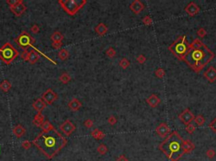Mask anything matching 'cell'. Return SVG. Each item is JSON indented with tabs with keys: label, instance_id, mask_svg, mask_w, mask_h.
I'll use <instances>...</instances> for the list:
<instances>
[{
	"label": "cell",
	"instance_id": "1",
	"mask_svg": "<svg viewBox=\"0 0 216 161\" xmlns=\"http://www.w3.org/2000/svg\"><path fill=\"white\" fill-rule=\"evenodd\" d=\"M215 54L201 41L196 38L190 44V48L186 54L183 61L195 72H200L213 59Z\"/></svg>",
	"mask_w": 216,
	"mask_h": 161
},
{
	"label": "cell",
	"instance_id": "2",
	"mask_svg": "<svg viewBox=\"0 0 216 161\" xmlns=\"http://www.w3.org/2000/svg\"><path fill=\"white\" fill-rule=\"evenodd\" d=\"M33 144L48 159H52L67 144V139L54 129L49 132L41 133L33 140Z\"/></svg>",
	"mask_w": 216,
	"mask_h": 161
},
{
	"label": "cell",
	"instance_id": "3",
	"mask_svg": "<svg viewBox=\"0 0 216 161\" xmlns=\"http://www.w3.org/2000/svg\"><path fill=\"white\" fill-rule=\"evenodd\" d=\"M182 138L175 130L160 144L159 149L170 161H178L185 154L182 150Z\"/></svg>",
	"mask_w": 216,
	"mask_h": 161
},
{
	"label": "cell",
	"instance_id": "4",
	"mask_svg": "<svg viewBox=\"0 0 216 161\" xmlns=\"http://www.w3.org/2000/svg\"><path fill=\"white\" fill-rule=\"evenodd\" d=\"M189 48L190 44L188 43L186 37L185 35H181L168 47V50L179 60H183Z\"/></svg>",
	"mask_w": 216,
	"mask_h": 161
},
{
	"label": "cell",
	"instance_id": "5",
	"mask_svg": "<svg viewBox=\"0 0 216 161\" xmlns=\"http://www.w3.org/2000/svg\"><path fill=\"white\" fill-rule=\"evenodd\" d=\"M86 0H59L58 3L61 5L62 9L69 15H74L77 12L81 9L85 4Z\"/></svg>",
	"mask_w": 216,
	"mask_h": 161
},
{
	"label": "cell",
	"instance_id": "6",
	"mask_svg": "<svg viewBox=\"0 0 216 161\" xmlns=\"http://www.w3.org/2000/svg\"><path fill=\"white\" fill-rule=\"evenodd\" d=\"M19 56V52L9 42L5 43L0 48V59L3 62L9 65Z\"/></svg>",
	"mask_w": 216,
	"mask_h": 161
},
{
	"label": "cell",
	"instance_id": "7",
	"mask_svg": "<svg viewBox=\"0 0 216 161\" xmlns=\"http://www.w3.org/2000/svg\"><path fill=\"white\" fill-rule=\"evenodd\" d=\"M15 42L23 50H27L29 47H33L36 40L27 32L24 31L16 38Z\"/></svg>",
	"mask_w": 216,
	"mask_h": 161
},
{
	"label": "cell",
	"instance_id": "8",
	"mask_svg": "<svg viewBox=\"0 0 216 161\" xmlns=\"http://www.w3.org/2000/svg\"><path fill=\"white\" fill-rule=\"evenodd\" d=\"M178 118L180 119V121L182 123H184L186 126V125L190 124L193 121H194L195 117H194V114L191 112V110L188 109V108H186L182 113H181L179 114Z\"/></svg>",
	"mask_w": 216,
	"mask_h": 161
},
{
	"label": "cell",
	"instance_id": "9",
	"mask_svg": "<svg viewBox=\"0 0 216 161\" xmlns=\"http://www.w3.org/2000/svg\"><path fill=\"white\" fill-rule=\"evenodd\" d=\"M42 99L46 104L51 105V104H52L58 99V94L56 92H54L53 90H52L51 88H49V89H47L46 91L42 94Z\"/></svg>",
	"mask_w": 216,
	"mask_h": 161
},
{
	"label": "cell",
	"instance_id": "10",
	"mask_svg": "<svg viewBox=\"0 0 216 161\" xmlns=\"http://www.w3.org/2000/svg\"><path fill=\"white\" fill-rule=\"evenodd\" d=\"M60 130L66 136H69L75 130V126L70 120H66L60 126Z\"/></svg>",
	"mask_w": 216,
	"mask_h": 161
},
{
	"label": "cell",
	"instance_id": "11",
	"mask_svg": "<svg viewBox=\"0 0 216 161\" xmlns=\"http://www.w3.org/2000/svg\"><path fill=\"white\" fill-rule=\"evenodd\" d=\"M155 132L160 138H166L170 134V129L166 123H161L155 129Z\"/></svg>",
	"mask_w": 216,
	"mask_h": 161
},
{
	"label": "cell",
	"instance_id": "12",
	"mask_svg": "<svg viewBox=\"0 0 216 161\" xmlns=\"http://www.w3.org/2000/svg\"><path fill=\"white\" fill-rule=\"evenodd\" d=\"M9 9H10V10H11V12L14 14L16 16H20V15H22L25 12V10H26V6L25 5V3H23V1L22 0H19V3H17L16 5L15 6H13V7H9Z\"/></svg>",
	"mask_w": 216,
	"mask_h": 161
},
{
	"label": "cell",
	"instance_id": "13",
	"mask_svg": "<svg viewBox=\"0 0 216 161\" xmlns=\"http://www.w3.org/2000/svg\"><path fill=\"white\" fill-rule=\"evenodd\" d=\"M185 12L189 16H195L200 12V8L194 2H190L185 7Z\"/></svg>",
	"mask_w": 216,
	"mask_h": 161
},
{
	"label": "cell",
	"instance_id": "14",
	"mask_svg": "<svg viewBox=\"0 0 216 161\" xmlns=\"http://www.w3.org/2000/svg\"><path fill=\"white\" fill-rule=\"evenodd\" d=\"M129 9H131V11L133 13H134L135 15H139L144 9V3L139 1V0H134L132 2V3L129 6Z\"/></svg>",
	"mask_w": 216,
	"mask_h": 161
},
{
	"label": "cell",
	"instance_id": "15",
	"mask_svg": "<svg viewBox=\"0 0 216 161\" xmlns=\"http://www.w3.org/2000/svg\"><path fill=\"white\" fill-rule=\"evenodd\" d=\"M203 76L209 82L213 83L216 81V69L214 66H209L203 73Z\"/></svg>",
	"mask_w": 216,
	"mask_h": 161
},
{
	"label": "cell",
	"instance_id": "16",
	"mask_svg": "<svg viewBox=\"0 0 216 161\" xmlns=\"http://www.w3.org/2000/svg\"><path fill=\"white\" fill-rule=\"evenodd\" d=\"M32 107H34V109H35L37 113H42L46 107V103H45L42 98H38L37 100H36V101L33 103Z\"/></svg>",
	"mask_w": 216,
	"mask_h": 161
},
{
	"label": "cell",
	"instance_id": "17",
	"mask_svg": "<svg viewBox=\"0 0 216 161\" xmlns=\"http://www.w3.org/2000/svg\"><path fill=\"white\" fill-rule=\"evenodd\" d=\"M195 148V144L189 139L183 140L182 143V150L184 152V154H189L192 151H193Z\"/></svg>",
	"mask_w": 216,
	"mask_h": 161
},
{
	"label": "cell",
	"instance_id": "18",
	"mask_svg": "<svg viewBox=\"0 0 216 161\" xmlns=\"http://www.w3.org/2000/svg\"><path fill=\"white\" fill-rule=\"evenodd\" d=\"M147 103L151 107H156L160 103V99L158 96H156L155 94H151L147 99H146Z\"/></svg>",
	"mask_w": 216,
	"mask_h": 161
},
{
	"label": "cell",
	"instance_id": "19",
	"mask_svg": "<svg viewBox=\"0 0 216 161\" xmlns=\"http://www.w3.org/2000/svg\"><path fill=\"white\" fill-rule=\"evenodd\" d=\"M68 107L70 110L74 111V112H76L78 110H79V108L82 107V103H80V101H78L77 98H73L68 104Z\"/></svg>",
	"mask_w": 216,
	"mask_h": 161
},
{
	"label": "cell",
	"instance_id": "20",
	"mask_svg": "<svg viewBox=\"0 0 216 161\" xmlns=\"http://www.w3.org/2000/svg\"><path fill=\"white\" fill-rule=\"evenodd\" d=\"M40 59V55L38 54V51L36 50H31V51H29V57L28 60L31 64H35L38 61V60Z\"/></svg>",
	"mask_w": 216,
	"mask_h": 161
},
{
	"label": "cell",
	"instance_id": "21",
	"mask_svg": "<svg viewBox=\"0 0 216 161\" xmlns=\"http://www.w3.org/2000/svg\"><path fill=\"white\" fill-rule=\"evenodd\" d=\"M13 133L15 134L16 138H21L22 136L25 135V129L21 124H18L13 129Z\"/></svg>",
	"mask_w": 216,
	"mask_h": 161
},
{
	"label": "cell",
	"instance_id": "22",
	"mask_svg": "<svg viewBox=\"0 0 216 161\" xmlns=\"http://www.w3.org/2000/svg\"><path fill=\"white\" fill-rule=\"evenodd\" d=\"M95 33H96L98 35H101H101H104V34H106L107 33L108 28L105 24L101 23V24H99V25L95 27Z\"/></svg>",
	"mask_w": 216,
	"mask_h": 161
},
{
	"label": "cell",
	"instance_id": "23",
	"mask_svg": "<svg viewBox=\"0 0 216 161\" xmlns=\"http://www.w3.org/2000/svg\"><path fill=\"white\" fill-rule=\"evenodd\" d=\"M44 116L42 114V113H37V114L35 116L33 119V124L36 127H41L44 123Z\"/></svg>",
	"mask_w": 216,
	"mask_h": 161
},
{
	"label": "cell",
	"instance_id": "24",
	"mask_svg": "<svg viewBox=\"0 0 216 161\" xmlns=\"http://www.w3.org/2000/svg\"><path fill=\"white\" fill-rule=\"evenodd\" d=\"M51 40H52V43H62V40H63V35H62L60 32L55 31L52 34Z\"/></svg>",
	"mask_w": 216,
	"mask_h": 161
},
{
	"label": "cell",
	"instance_id": "25",
	"mask_svg": "<svg viewBox=\"0 0 216 161\" xmlns=\"http://www.w3.org/2000/svg\"><path fill=\"white\" fill-rule=\"evenodd\" d=\"M91 135H92L93 138H95V139H102L105 138L106 134L102 131L99 130L98 129H94L92 132H91Z\"/></svg>",
	"mask_w": 216,
	"mask_h": 161
},
{
	"label": "cell",
	"instance_id": "26",
	"mask_svg": "<svg viewBox=\"0 0 216 161\" xmlns=\"http://www.w3.org/2000/svg\"><path fill=\"white\" fill-rule=\"evenodd\" d=\"M11 87H12V85H11V83H10L8 80L3 81L1 82V84H0V88H1V90L3 91L4 92L9 91L11 89Z\"/></svg>",
	"mask_w": 216,
	"mask_h": 161
},
{
	"label": "cell",
	"instance_id": "27",
	"mask_svg": "<svg viewBox=\"0 0 216 161\" xmlns=\"http://www.w3.org/2000/svg\"><path fill=\"white\" fill-rule=\"evenodd\" d=\"M42 132H49L52 129H54V127L52 126V124L49 122V121H45L43 123V124L41 126Z\"/></svg>",
	"mask_w": 216,
	"mask_h": 161
},
{
	"label": "cell",
	"instance_id": "28",
	"mask_svg": "<svg viewBox=\"0 0 216 161\" xmlns=\"http://www.w3.org/2000/svg\"><path fill=\"white\" fill-rule=\"evenodd\" d=\"M69 56V52L66 49H61L58 52V57L62 60H66Z\"/></svg>",
	"mask_w": 216,
	"mask_h": 161
},
{
	"label": "cell",
	"instance_id": "29",
	"mask_svg": "<svg viewBox=\"0 0 216 161\" xmlns=\"http://www.w3.org/2000/svg\"><path fill=\"white\" fill-rule=\"evenodd\" d=\"M59 81L62 82V84H68L71 81V76L68 73H62L59 76Z\"/></svg>",
	"mask_w": 216,
	"mask_h": 161
},
{
	"label": "cell",
	"instance_id": "30",
	"mask_svg": "<svg viewBox=\"0 0 216 161\" xmlns=\"http://www.w3.org/2000/svg\"><path fill=\"white\" fill-rule=\"evenodd\" d=\"M194 122H195V123H196L198 126L202 127V126L205 123V118L203 117V115L199 114V115H197V116L195 117V118H194Z\"/></svg>",
	"mask_w": 216,
	"mask_h": 161
},
{
	"label": "cell",
	"instance_id": "31",
	"mask_svg": "<svg viewBox=\"0 0 216 161\" xmlns=\"http://www.w3.org/2000/svg\"><path fill=\"white\" fill-rule=\"evenodd\" d=\"M154 74H155V76H156L158 78L162 79V78L166 76V72H165V70H164L163 68L159 67V68H157V69L155 70Z\"/></svg>",
	"mask_w": 216,
	"mask_h": 161
},
{
	"label": "cell",
	"instance_id": "32",
	"mask_svg": "<svg viewBox=\"0 0 216 161\" xmlns=\"http://www.w3.org/2000/svg\"><path fill=\"white\" fill-rule=\"evenodd\" d=\"M119 66L123 68V69H127L129 66H130V61L127 58H123L119 61Z\"/></svg>",
	"mask_w": 216,
	"mask_h": 161
},
{
	"label": "cell",
	"instance_id": "33",
	"mask_svg": "<svg viewBox=\"0 0 216 161\" xmlns=\"http://www.w3.org/2000/svg\"><path fill=\"white\" fill-rule=\"evenodd\" d=\"M108 151V148L106 146L105 144H100L98 148H97V152L100 154H101V155H103V154H107V152Z\"/></svg>",
	"mask_w": 216,
	"mask_h": 161
},
{
	"label": "cell",
	"instance_id": "34",
	"mask_svg": "<svg viewBox=\"0 0 216 161\" xmlns=\"http://www.w3.org/2000/svg\"><path fill=\"white\" fill-rule=\"evenodd\" d=\"M142 21H143L144 25H147V26L151 25L153 24V20H152V19H151V17H150V15L144 16Z\"/></svg>",
	"mask_w": 216,
	"mask_h": 161
},
{
	"label": "cell",
	"instance_id": "35",
	"mask_svg": "<svg viewBox=\"0 0 216 161\" xmlns=\"http://www.w3.org/2000/svg\"><path fill=\"white\" fill-rule=\"evenodd\" d=\"M106 54H107V56L109 58H113L116 56V50L112 47H110V48H108L107 50Z\"/></svg>",
	"mask_w": 216,
	"mask_h": 161
},
{
	"label": "cell",
	"instance_id": "36",
	"mask_svg": "<svg viewBox=\"0 0 216 161\" xmlns=\"http://www.w3.org/2000/svg\"><path fill=\"white\" fill-rule=\"evenodd\" d=\"M206 155H207V157H208L209 160L214 159L216 155V153H215V149H213V148H209V149H208V150H207V152H206Z\"/></svg>",
	"mask_w": 216,
	"mask_h": 161
},
{
	"label": "cell",
	"instance_id": "37",
	"mask_svg": "<svg viewBox=\"0 0 216 161\" xmlns=\"http://www.w3.org/2000/svg\"><path fill=\"white\" fill-rule=\"evenodd\" d=\"M186 131L187 133H189V134H192L195 131V129H196V127H195V125H193V124H192V123H190V124H188V125H186L185 128Z\"/></svg>",
	"mask_w": 216,
	"mask_h": 161
},
{
	"label": "cell",
	"instance_id": "38",
	"mask_svg": "<svg viewBox=\"0 0 216 161\" xmlns=\"http://www.w3.org/2000/svg\"><path fill=\"white\" fill-rule=\"evenodd\" d=\"M197 34L200 37V38H203L207 35V31L204 28H199L197 31Z\"/></svg>",
	"mask_w": 216,
	"mask_h": 161
},
{
	"label": "cell",
	"instance_id": "39",
	"mask_svg": "<svg viewBox=\"0 0 216 161\" xmlns=\"http://www.w3.org/2000/svg\"><path fill=\"white\" fill-rule=\"evenodd\" d=\"M209 127L210 128V129L214 133H216V117L213 119V121L209 123Z\"/></svg>",
	"mask_w": 216,
	"mask_h": 161
},
{
	"label": "cell",
	"instance_id": "40",
	"mask_svg": "<svg viewBox=\"0 0 216 161\" xmlns=\"http://www.w3.org/2000/svg\"><path fill=\"white\" fill-rule=\"evenodd\" d=\"M107 121L108 123H109L110 125H115V124L117 123V119L114 117V116H110V117H108Z\"/></svg>",
	"mask_w": 216,
	"mask_h": 161
},
{
	"label": "cell",
	"instance_id": "41",
	"mask_svg": "<svg viewBox=\"0 0 216 161\" xmlns=\"http://www.w3.org/2000/svg\"><path fill=\"white\" fill-rule=\"evenodd\" d=\"M137 61L139 62V64H144L146 61V57L144 55L140 54L139 56H138V57H137Z\"/></svg>",
	"mask_w": 216,
	"mask_h": 161
},
{
	"label": "cell",
	"instance_id": "42",
	"mask_svg": "<svg viewBox=\"0 0 216 161\" xmlns=\"http://www.w3.org/2000/svg\"><path fill=\"white\" fill-rule=\"evenodd\" d=\"M94 123H93V121L91 119H87L85 122V126L87 128V129H91L92 128Z\"/></svg>",
	"mask_w": 216,
	"mask_h": 161
},
{
	"label": "cell",
	"instance_id": "43",
	"mask_svg": "<svg viewBox=\"0 0 216 161\" xmlns=\"http://www.w3.org/2000/svg\"><path fill=\"white\" fill-rule=\"evenodd\" d=\"M22 147L25 148V149H29L31 146V144L30 141H28V140H25V141H24L23 143H22Z\"/></svg>",
	"mask_w": 216,
	"mask_h": 161
},
{
	"label": "cell",
	"instance_id": "44",
	"mask_svg": "<svg viewBox=\"0 0 216 161\" xmlns=\"http://www.w3.org/2000/svg\"><path fill=\"white\" fill-rule=\"evenodd\" d=\"M28 57H29V51L28 50H23V52L21 54V58L23 59L24 60H28Z\"/></svg>",
	"mask_w": 216,
	"mask_h": 161
},
{
	"label": "cell",
	"instance_id": "45",
	"mask_svg": "<svg viewBox=\"0 0 216 161\" xmlns=\"http://www.w3.org/2000/svg\"><path fill=\"white\" fill-rule=\"evenodd\" d=\"M19 0H7V3L9 5V7H13L16 5L17 3H19Z\"/></svg>",
	"mask_w": 216,
	"mask_h": 161
},
{
	"label": "cell",
	"instance_id": "46",
	"mask_svg": "<svg viewBox=\"0 0 216 161\" xmlns=\"http://www.w3.org/2000/svg\"><path fill=\"white\" fill-rule=\"evenodd\" d=\"M31 30L32 33H34V34H37V33H39V31H40V28H39V26H38V25H34L31 27Z\"/></svg>",
	"mask_w": 216,
	"mask_h": 161
},
{
	"label": "cell",
	"instance_id": "47",
	"mask_svg": "<svg viewBox=\"0 0 216 161\" xmlns=\"http://www.w3.org/2000/svg\"><path fill=\"white\" fill-rule=\"evenodd\" d=\"M62 43H52V47L54 49H60L62 47Z\"/></svg>",
	"mask_w": 216,
	"mask_h": 161
},
{
	"label": "cell",
	"instance_id": "48",
	"mask_svg": "<svg viewBox=\"0 0 216 161\" xmlns=\"http://www.w3.org/2000/svg\"><path fill=\"white\" fill-rule=\"evenodd\" d=\"M117 161H128V160L125 157V155L123 154H122V155H120L118 158H117Z\"/></svg>",
	"mask_w": 216,
	"mask_h": 161
}]
</instances>
